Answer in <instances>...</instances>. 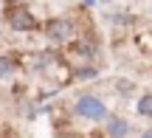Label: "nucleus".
<instances>
[{
	"instance_id": "obj_1",
	"label": "nucleus",
	"mask_w": 152,
	"mask_h": 138,
	"mask_svg": "<svg viewBox=\"0 0 152 138\" xmlns=\"http://www.w3.org/2000/svg\"><path fill=\"white\" fill-rule=\"evenodd\" d=\"M73 113L79 118H85V121H104L107 118V104L93 93H82L73 101Z\"/></svg>"
},
{
	"instance_id": "obj_2",
	"label": "nucleus",
	"mask_w": 152,
	"mask_h": 138,
	"mask_svg": "<svg viewBox=\"0 0 152 138\" xmlns=\"http://www.w3.org/2000/svg\"><path fill=\"white\" fill-rule=\"evenodd\" d=\"M6 23L17 34H28L37 28V17H34L31 9H26V3H17L14 9H6Z\"/></svg>"
},
{
	"instance_id": "obj_3",
	"label": "nucleus",
	"mask_w": 152,
	"mask_h": 138,
	"mask_svg": "<svg viewBox=\"0 0 152 138\" xmlns=\"http://www.w3.org/2000/svg\"><path fill=\"white\" fill-rule=\"evenodd\" d=\"M45 37L51 42H71L76 37V23L68 20V17H51L45 23Z\"/></svg>"
},
{
	"instance_id": "obj_4",
	"label": "nucleus",
	"mask_w": 152,
	"mask_h": 138,
	"mask_svg": "<svg viewBox=\"0 0 152 138\" xmlns=\"http://www.w3.org/2000/svg\"><path fill=\"white\" fill-rule=\"evenodd\" d=\"M104 133H107V138H127L130 135V121H127L124 116L107 113V118H104Z\"/></svg>"
},
{
	"instance_id": "obj_5",
	"label": "nucleus",
	"mask_w": 152,
	"mask_h": 138,
	"mask_svg": "<svg viewBox=\"0 0 152 138\" xmlns=\"http://www.w3.org/2000/svg\"><path fill=\"white\" fill-rule=\"evenodd\" d=\"M135 113L144 118H152V93H141L135 101Z\"/></svg>"
},
{
	"instance_id": "obj_6",
	"label": "nucleus",
	"mask_w": 152,
	"mask_h": 138,
	"mask_svg": "<svg viewBox=\"0 0 152 138\" xmlns=\"http://www.w3.org/2000/svg\"><path fill=\"white\" fill-rule=\"evenodd\" d=\"M11 73H14V59H11V56H6V54H0V82H3V79H9Z\"/></svg>"
},
{
	"instance_id": "obj_7",
	"label": "nucleus",
	"mask_w": 152,
	"mask_h": 138,
	"mask_svg": "<svg viewBox=\"0 0 152 138\" xmlns=\"http://www.w3.org/2000/svg\"><path fill=\"white\" fill-rule=\"evenodd\" d=\"M96 76H99V68H76L73 71L76 82H87V79H96Z\"/></svg>"
},
{
	"instance_id": "obj_8",
	"label": "nucleus",
	"mask_w": 152,
	"mask_h": 138,
	"mask_svg": "<svg viewBox=\"0 0 152 138\" xmlns=\"http://www.w3.org/2000/svg\"><path fill=\"white\" fill-rule=\"evenodd\" d=\"M115 90L121 96H132L135 93V82H127V79H115Z\"/></svg>"
},
{
	"instance_id": "obj_9",
	"label": "nucleus",
	"mask_w": 152,
	"mask_h": 138,
	"mask_svg": "<svg viewBox=\"0 0 152 138\" xmlns=\"http://www.w3.org/2000/svg\"><path fill=\"white\" fill-rule=\"evenodd\" d=\"M141 138H152V130H144V133H141Z\"/></svg>"
},
{
	"instance_id": "obj_10",
	"label": "nucleus",
	"mask_w": 152,
	"mask_h": 138,
	"mask_svg": "<svg viewBox=\"0 0 152 138\" xmlns=\"http://www.w3.org/2000/svg\"><path fill=\"white\" fill-rule=\"evenodd\" d=\"M9 3H28V0H9Z\"/></svg>"
},
{
	"instance_id": "obj_11",
	"label": "nucleus",
	"mask_w": 152,
	"mask_h": 138,
	"mask_svg": "<svg viewBox=\"0 0 152 138\" xmlns=\"http://www.w3.org/2000/svg\"><path fill=\"white\" fill-rule=\"evenodd\" d=\"M62 138H76V135H62Z\"/></svg>"
}]
</instances>
